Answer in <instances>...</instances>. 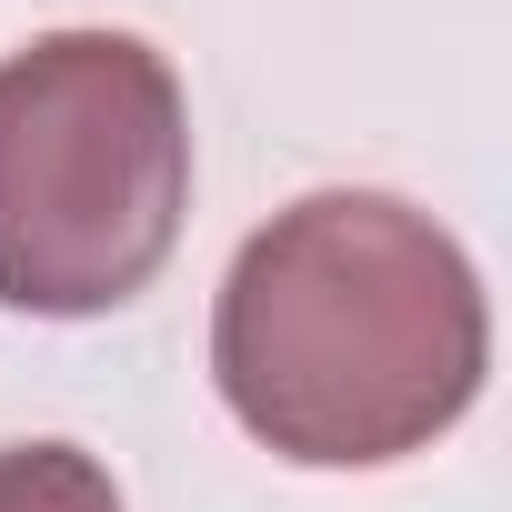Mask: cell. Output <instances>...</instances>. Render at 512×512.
<instances>
[{"mask_svg": "<svg viewBox=\"0 0 512 512\" xmlns=\"http://www.w3.org/2000/svg\"><path fill=\"white\" fill-rule=\"evenodd\" d=\"M482 352L492 322L462 241L392 191H312L272 211L211 322L231 422L312 472L442 442L482 392Z\"/></svg>", "mask_w": 512, "mask_h": 512, "instance_id": "6da1fadb", "label": "cell"}, {"mask_svg": "<svg viewBox=\"0 0 512 512\" xmlns=\"http://www.w3.org/2000/svg\"><path fill=\"white\" fill-rule=\"evenodd\" d=\"M191 121L181 81L131 31H41L0 61V302L121 312L181 241Z\"/></svg>", "mask_w": 512, "mask_h": 512, "instance_id": "7a4b0ae2", "label": "cell"}, {"mask_svg": "<svg viewBox=\"0 0 512 512\" xmlns=\"http://www.w3.org/2000/svg\"><path fill=\"white\" fill-rule=\"evenodd\" d=\"M0 512H121V492L71 442H11L0 452Z\"/></svg>", "mask_w": 512, "mask_h": 512, "instance_id": "3957f363", "label": "cell"}]
</instances>
